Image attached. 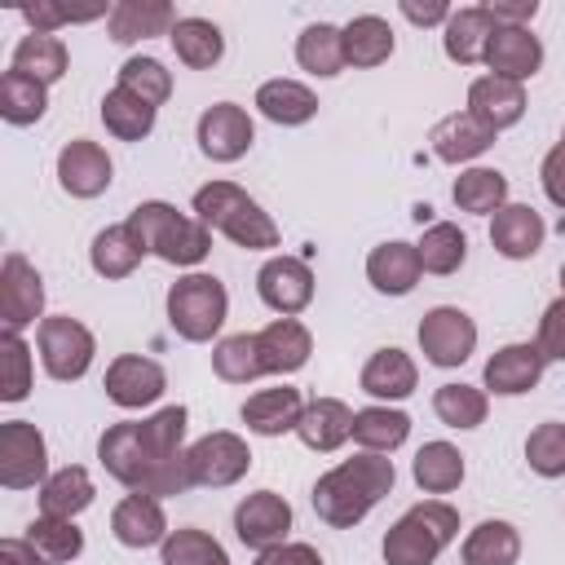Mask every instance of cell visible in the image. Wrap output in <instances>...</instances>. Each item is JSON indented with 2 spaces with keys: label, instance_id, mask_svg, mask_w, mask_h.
Here are the masks:
<instances>
[{
  "label": "cell",
  "instance_id": "16",
  "mask_svg": "<svg viewBox=\"0 0 565 565\" xmlns=\"http://www.w3.org/2000/svg\"><path fill=\"white\" fill-rule=\"evenodd\" d=\"M110 154L97 146V141H66L62 154H57V185L71 194V199H97L106 185H110Z\"/></svg>",
  "mask_w": 565,
  "mask_h": 565
},
{
  "label": "cell",
  "instance_id": "44",
  "mask_svg": "<svg viewBox=\"0 0 565 565\" xmlns=\"http://www.w3.org/2000/svg\"><path fill=\"white\" fill-rule=\"evenodd\" d=\"M44 110H49V88L40 79L4 71V79H0V115H4V124L26 128V124L44 119Z\"/></svg>",
  "mask_w": 565,
  "mask_h": 565
},
{
  "label": "cell",
  "instance_id": "40",
  "mask_svg": "<svg viewBox=\"0 0 565 565\" xmlns=\"http://www.w3.org/2000/svg\"><path fill=\"white\" fill-rule=\"evenodd\" d=\"M415 252H419L424 274L446 278V274H455V269L463 265V256H468V234H463L459 225H450V221H433V225L424 230V238L415 243Z\"/></svg>",
  "mask_w": 565,
  "mask_h": 565
},
{
  "label": "cell",
  "instance_id": "53",
  "mask_svg": "<svg viewBox=\"0 0 565 565\" xmlns=\"http://www.w3.org/2000/svg\"><path fill=\"white\" fill-rule=\"evenodd\" d=\"M486 13L494 18V26H530V18L539 13V0H490Z\"/></svg>",
  "mask_w": 565,
  "mask_h": 565
},
{
  "label": "cell",
  "instance_id": "25",
  "mask_svg": "<svg viewBox=\"0 0 565 565\" xmlns=\"http://www.w3.org/2000/svg\"><path fill=\"white\" fill-rule=\"evenodd\" d=\"M468 110L481 124H490L494 132L512 128L525 115V88L512 84V79H499V75H481V79L468 84Z\"/></svg>",
  "mask_w": 565,
  "mask_h": 565
},
{
  "label": "cell",
  "instance_id": "28",
  "mask_svg": "<svg viewBox=\"0 0 565 565\" xmlns=\"http://www.w3.org/2000/svg\"><path fill=\"white\" fill-rule=\"evenodd\" d=\"M353 415L358 411H349L340 397H313L309 406H305V415H300V424H296V437L309 446V450H335V446H344L349 437H353Z\"/></svg>",
  "mask_w": 565,
  "mask_h": 565
},
{
  "label": "cell",
  "instance_id": "3",
  "mask_svg": "<svg viewBox=\"0 0 565 565\" xmlns=\"http://www.w3.org/2000/svg\"><path fill=\"white\" fill-rule=\"evenodd\" d=\"M194 216L207 230H221L230 243L247 247V252H269L278 247V225L274 216L234 181H207L194 190Z\"/></svg>",
  "mask_w": 565,
  "mask_h": 565
},
{
  "label": "cell",
  "instance_id": "33",
  "mask_svg": "<svg viewBox=\"0 0 565 565\" xmlns=\"http://www.w3.org/2000/svg\"><path fill=\"white\" fill-rule=\"evenodd\" d=\"M411 437V415L397 406H366L353 415V441L371 455H388Z\"/></svg>",
  "mask_w": 565,
  "mask_h": 565
},
{
  "label": "cell",
  "instance_id": "39",
  "mask_svg": "<svg viewBox=\"0 0 565 565\" xmlns=\"http://www.w3.org/2000/svg\"><path fill=\"white\" fill-rule=\"evenodd\" d=\"M340 31H344V62L349 66H380L393 57V26L384 18L362 13Z\"/></svg>",
  "mask_w": 565,
  "mask_h": 565
},
{
  "label": "cell",
  "instance_id": "29",
  "mask_svg": "<svg viewBox=\"0 0 565 565\" xmlns=\"http://www.w3.org/2000/svg\"><path fill=\"white\" fill-rule=\"evenodd\" d=\"M494 35V18L486 13V4H468V9H455L450 22H446V57L459 62V66H472V62H486V44Z\"/></svg>",
  "mask_w": 565,
  "mask_h": 565
},
{
  "label": "cell",
  "instance_id": "49",
  "mask_svg": "<svg viewBox=\"0 0 565 565\" xmlns=\"http://www.w3.org/2000/svg\"><path fill=\"white\" fill-rule=\"evenodd\" d=\"M31 393V349L18 331H0V402H22Z\"/></svg>",
  "mask_w": 565,
  "mask_h": 565
},
{
  "label": "cell",
  "instance_id": "4",
  "mask_svg": "<svg viewBox=\"0 0 565 565\" xmlns=\"http://www.w3.org/2000/svg\"><path fill=\"white\" fill-rule=\"evenodd\" d=\"M128 230L137 234V243L168 260V265H199L207 252H212V230L199 221V216H181L172 203L163 199H150V203H137L128 212Z\"/></svg>",
  "mask_w": 565,
  "mask_h": 565
},
{
  "label": "cell",
  "instance_id": "27",
  "mask_svg": "<svg viewBox=\"0 0 565 565\" xmlns=\"http://www.w3.org/2000/svg\"><path fill=\"white\" fill-rule=\"evenodd\" d=\"M300 415H305V402H300V393L287 388V384H282V388H260V393H252V397L243 402V424H247L252 433H260V437L296 433Z\"/></svg>",
  "mask_w": 565,
  "mask_h": 565
},
{
  "label": "cell",
  "instance_id": "19",
  "mask_svg": "<svg viewBox=\"0 0 565 565\" xmlns=\"http://www.w3.org/2000/svg\"><path fill=\"white\" fill-rule=\"evenodd\" d=\"M110 534H115L124 547H154V543H163L172 530H168L163 503H159L154 494L132 490L128 499L115 503V512H110Z\"/></svg>",
  "mask_w": 565,
  "mask_h": 565
},
{
  "label": "cell",
  "instance_id": "42",
  "mask_svg": "<svg viewBox=\"0 0 565 565\" xmlns=\"http://www.w3.org/2000/svg\"><path fill=\"white\" fill-rule=\"evenodd\" d=\"M102 124H106V132H115L119 141H141V137H150V128H154V106H146L141 97H132V93H124L119 84L102 97Z\"/></svg>",
  "mask_w": 565,
  "mask_h": 565
},
{
  "label": "cell",
  "instance_id": "52",
  "mask_svg": "<svg viewBox=\"0 0 565 565\" xmlns=\"http://www.w3.org/2000/svg\"><path fill=\"white\" fill-rule=\"evenodd\" d=\"M534 344L543 349L547 362H552V358L565 362V296L543 309V318H539V340H534Z\"/></svg>",
  "mask_w": 565,
  "mask_h": 565
},
{
  "label": "cell",
  "instance_id": "47",
  "mask_svg": "<svg viewBox=\"0 0 565 565\" xmlns=\"http://www.w3.org/2000/svg\"><path fill=\"white\" fill-rule=\"evenodd\" d=\"M119 88L159 110V106L172 97V71H163L159 57H128V62L119 66Z\"/></svg>",
  "mask_w": 565,
  "mask_h": 565
},
{
  "label": "cell",
  "instance_id": "6",
  "mask_svg": "<svg viewBox=\"0 0 565 565\" xmlns=\"http://www.w3.org/2000/svg\"><path fill=\"white\" fill-rule=\"evenodd\" d=\"M225 313H230V296L216 274H185L168 287V322L190 344L212 340L225 327Z\"/></svg>",
  "mask_w": 565,
  "mask_h": 565
},
{
  "label": "cell",
  "instance_id": "51",
  "mask_svg": "<svg viewBox=\"0 0 565 565\" xmlns=\"http://www.w3.org/2000/svg\"><path fill=\"white\" fill-rule=\"evenodd\" d=\"M102 13H110L106 4H97V9H62V4H26L22 9V18L31 22V31H40V35H53L57 26H66V22H93V18H102Z\"/></svg>",
  "mask_w": 565,
  "mask_h": 565
},
{
  "label": "cell",
  "instance_id": "38",
  "mask_svg": "<svg viewBox=\"0 0 565 565\" xmlns=\"http://www.w3.org/2000/svg\"><path fill=\"white\" fill-rule=\"evenodd\" d=\"M411 472H415V486L424 494H450L463 481V455L450 441H424Z\"/></svg>",
  "mask_w": 565,
  "mask_h": 565
},
{
  "label": "cell",
  "instance_id": "7",
  "mask_svg": "<svg viewBox=\"0 0 565 565\" xmlns=\"http://www.w3.org/2000/svg\"><path fill=\"white\" fill-rule=\"evenodd\" d=\"M35 340H40V362H44V371H49L53 380H62V384H66V380H79V375L93 366V353H97L93 331H88L79 318H71V313L40 318Z\"/></svg>",
  "mask_w": 565,
  "mask_h": 565
},
{
  "label": "cell",
  "instance_id": "24",
  "mask_svg": "<svg viewBox=\"0 0 565 565\" xmlns=\"http://www.w3.org/2000/svg\"><path fill=\"white\" fill-rule=\"evenodd\" d=\"M419 274H424V265H419L415 243L393 238V243L371 247V256H366V278H371V287L384 291V296H406V291H415Z\"/></svg>",
  "mask_w": 565,
  "mask_h": 565
},
{
  "label": "cell",
  "instance_id": "5",
  "mask_svg": "<svg viewBox=\"0 0 565 565\" xmlns=\"http://www.w3.org/2000/svg\"><path fill=\"white\" fill-rule=\"evenodd\" d=\"M459 534V512L441 499L415 503L384 534V565H433L446 543Z\"/></svg>",
  "mask_w": 565,
  "mask_h": 565
},
{
  "label": "cell",
  "instance_id": "8",
  "mask_svg": "<svg viewBox=\"0 0 565 565\" xmlns=\"http://www.w3.org/2000/svg\"><path fill=\"white\" fill-rule=\"evenodd\" d=\"M49 481V446L44 433L31 419H4L0 424V486L26 490Z\"/></svg>",
  "mask_w": 565,
  "mask_h": 565
},
{
  "label": "cell",
  "instance_id": "23",
  "mask_svg": "<svg viewBox=\"0 0 565 565\" xmlns=\"http://www.w3.org/2000/svg\"><path fill=\"white\" fill-rule=\"evenodd\" d=\"M256 344H260L265 375H291V371H300V366L309 362V353H313V335H309V327L296 322V318H274V322L256 335Z\"/></svg>",
  "mask_w": 565,
  "mask_h": 565
},
{
  "label": "cell",
  "instance_id": "30",
  "mask_svg": "<svg viewBox=\"0 0 565 565\" xmlns=\"http://www.w3.org/2000/svg\"><path fill=\"white\" fill-rule=\"evenodd\" d=\"M256 110L269 119V124H282V128H296V124H309L318 115V97L313 88H305L300 79H265L256 88Z\"/></svg>",
  "mask_w": 565,
  "mask_h": 565
},
{
  "label": "cell",
  "instance_id": "50",
  "mask_svg": "<svg viewBox=\"0 0 565 565\" xmlns=\"http://www.w3.org/2000/svg\"><path fill=\"white\" fill-rule=\"evenodd\" d=\"M525 459L539 477H565V424L547 419L525 437Z\"/></svg>",
  "mask_w": 565,
  "mask_h": 565
},
{
  "label": "cell",
  "instance_id": "20",
  "mask_svg": "<svg viewBox=\"0 0 565 565\" xmlns=\"http://www.w3.org/2000/svg\"><path fill=\"white\" fill-rule=\"evenodd\" d=\"M428 141H433V154L441 163H468V159H477V154H486L494 146V128L481 124L472 110H455V115L433 124Z\"/></svg>",
  "mask_w": 565,
  "mask_h": 565
},
{
  "label": "cell",
  "instance_id": "14",
  "mask_svg": "<svg viewBox=\"0 0 565 565\" xmlns=\"http://www.w3.org/2000/svg\"><path fill=\"white\" fill-rule=\"evenodd\" d=\"M287 530H291V503L274 490H256L234 508V534L243 547L269 552L287 539Z\"/></svg>",
  "mask_w": 565,
  "mask_h": 565
},
{
  "label": "cell",
  "instance_id": "21",
  "mask_svg": "<svg viewBox=\"0 0 565 565\" xmlns=\"http://www.w3.org/2000/svg\"><path fill=\"white\" fill-rule=\"evenodd\" d=\"M543 238H547V225L530 203H503L490 221V243L508 260H530L543 247Z\"/></svg>",
  "mask_w": 565,
  "mask_h": 565
},
{
  "label": "cell",
  "instance_id": "13",
  "mask_svg": "<svg viewBox=\"0 0 565 565\" xmlns=\"http://www.w3.org/2000/svg\"><path fill=\"white\" fill-rule=\"evenodd\" d=\"M256 291L274 313L296 318L313 300V269L300 256H269L256 274Z\"/></svg>",
  "mask_w": 565,
  "mask_h": 565
},
{
  "label": "cell",
  "instance_id": "59",
  "mask_svg": "<svg viewBox=\"0 0 565 565\" xmlns=\"http://www.w3.org/2000/svg\"><path fill=\"white\" fill-rule=\"evenodd\" d=\"M561 141H565V137H561Z\"/></svg>",
  "mask_w": 565,
  "mask_h": 565
},
{
  "label": "cell",
  "instance_id": "10",
  "mask_svg": "<svg viewBox=\"0 0 565 565\" xmlns=\"http://www.w3.org/2000/svg\"><path fill=\"white\" fill-rule=\"evenodd\" d=\"M419 349L433 366H463L477 349V322L455 305H437L419 322Z\"/></svg>",
  "mask_w": 565,
  "mask_h": 565
},
{
  "label": "cell",
  "instance_id": "18",
  "mask_svg": "<svg viewBox=\"0 0 565 565\" xmlns=\"http://www.w3.org/2000/svg\"><path fill=\"white\" fill-rule=\"evenodd\" d=\"M486 66H490V75L521 84L543 66V44L530 26H494V35L486 44Z\"/></svg>",
  "mask_w": 565,
  "mask_h": 565
},
{
  "label": "cell",
  "instance_id": "58",
  "mask_svg": "<svg viewBox=\"0 0 565 565\" xmlns=\"http://www.w3.org/2000/svg\"><path fill=\"white\" fill-rule=\"evenodd\" d=\"M561 287H565V265H561ZM561 296H565V291H561Z\"/></svg>",
  "mask_w": 565,
  "mask_h": 565
},
{
  "label": "cell",
  "instance_id": "17",
  "mask_svg": "<svg viewBox=\"0 0 565 565\" xmlns=\"http://www.w3.org/2000/svg\"><path fill=\"white\" fill-rule=\"evenodd\" d=\"M543 349L530 344V340H516V344H503L490 362H486V388L499 393V397H521L530 393L539 380H543Z\"/></svg>",
  "mask_w": 565,
  "mask_h": 565
},
{
  "label": "cell",
  "instance_id": "1",
  "mask_svg": "<svg viewBox=\"0 0 565 565\" xmlns=\"http://www.w3.org/2000/svg\"><path fill=\"white\" fill-rule=\"evenodd\" d=\"M181 441H185V406H163L150 419L110 424L97 441V459L128 490H141L154 499L185 494L190 468H185Z\"/></svg>",
  "mask_w": 565,
  "mask_h": 565
},
{
  "label": "cell",
  "instance_id": "2",
  "mask_svg": "<svg viewBox=\"0 0 565 565\" xmlns=\"http://www.w3.org/2000/svg\"><path fill=\"white\" fill-rule=\"evenodd\" d=\"M393 481H397L393 459L362 450V455H353V459H344V463H335L331 472L318 477V486H313V512L331 530H353L393 490Z\"/></svg>",
  "mask_w": 565,
  "mask_h": 565
},
{
  "label": "cell",
  "instance_id": "43",
  "mask_svg": "<svg viewBox=\"0 0 565 565\" xmlns=\"http://www.w3.org/2000/svg\"><path fill=\"white\" fill-rule=\"evenodd\" d=\"M212 371H216L225 384H252V380H260V375H265V362H260L256 335L238 331V335L216 340V349H212Z\"/></svg>",
  "mask_w": 565,
  "mask_h": 565
},
{
  "label": "cell",
  "instance_id": "48",
  "mask_svg": "<svg viewBox=\"0 0 565 565\" xmlns=\"http://www.w3.org/2000/svg\"><path fill=\"white\" fill-rule=\"evenodd\" d=\"M486 406H490L486 393L472 388V384H441L433 393V411H437V419L446 428H477V424H486Z\"/></svg>",
  "mask_w": 565,
  "mask_h": 565
},
{
  "label": "cell",
  "instance_id": "35",
  "mask_svg": "<svg viewBox=\"0 0 565 565\" xmlns=\"http://www.w3.org/2000/svg\"><path fill=\"white\" fill-rule=\"evenodd\" d=\"M296 62H300L309 75H322V79L340 75V71L349 66V62H344V31L331 26V22L305 26L300 40H296Z\"/></svg>",
  "mask_w": 565,
  "mask_h": 565
},
{
  "label": "cell",
  "instance_id": "54",
  "mask_svg": "<svg viewBox=\"0 0 565 565\" xmlns=\"http://www.w3.org/2000/svg\"><path fill=\"white\" fill-rule=\"evenodd\" d=\"M256 565H322V556H318V547H309V543H278V547L260 552Z\"/></svg>",
  "mask_w": 565,
  "mask_h": 565
},
{
  "label": "cell",
  "instance_id": "31",
  "mask_svg": "<svg viewBox=\"0 0 565 565\" xmlns=\"http://www.w3.org/2000/svg\"><path fill=\"white\" fill-rule=\"evenodd\" d=\"M93 477H88V468H79V463H66V468H57L44 486H40V512L44 516H62V521H75L88 503H93Z\"/></svg>",
  "mask_w": 565,
  "mask_h": 565
},
{
  "label": "cell",
  "instance_id": "55",
  "mask_svg": "<svg viewBox=\"0 0 565 565\" xmlns=\"http://www.w3.org/2000/svg\"><path fill=\"white\" fill-rule=\"evenodd\" d=\"M543 190H547V199L565 212V141L552 146L547 159H543Z\"/></svg>",
  "mask_w": 565,
  "mask_h": 565
},
{
  "label": "cell",
  "instance_id": "36",
  "mask_svg": "<svg viewBox=\"0 0 565 565\" xmlns=\"http://www.w3.org/2000/svg\"><path fill=\"white\" fill-rule=\"evenodd\" d=\"M455 207L459 212H477V216H494L508 203V177L499 168H463L450 185Z\"/></svg>",
  "mask_w": 565,
  "mask_h": 565
},
{
  "label": "cell",
  "instance_id": "11",
  "mask_svg": "<svg viewBox=\"0 0 565 565\" xmlns=\"http://www.w3.org/2000/svg\"><path fill=\"white\" fill-rule=\"evenodd\" d=\"M256 141V128H252V115L234 102H216L199 115V150L212 159V163H234L252 150Z\"/></svg>",
  "mask_w": 565,
  "mask_h": 565
},
{
  "label": "cell",
  "instance_id": "45",
  "mask_svg": "<svg viewBox=\"0 0 565 565\" xmlns=\"http://www.w3.org/2000/svg\"><path fill=\"white\" fill-rule=\"evenodd\" d=\"M26 539L35 543V552H40L49 565H66V561H75V556L84 552V530H79L75 521H62V516H44V512L31 521Z\"/></svg>",
  "mask_w": 565,
  "mask_h": 565
},
{
  "label": "cell",
  "instance_id": "41",
  "mask_svg": "<svg viewBox=\"0 0 565 565\" xmlns=\"http://www.w3.org/2000/svg\"><path fill=\"white\" fill-rule=\"evenodd\" d=\"M521 556V534L508 521H481L463 539V565H516Z\"/></svg>",
  "mask_w": 565,
  "mask_h": 565
},
{
  "label": "cell",
  "instance_id": "15",
  "mask_svg": "<svg viewBox=\"0 0 565 565\" xmlns=\"http://www.w3.org/2000/svg\"><path fill=\"white\" fill-rule=\"evenodd\" d=\"M168 388V375L154 358H141V353H119L110 366H106V397L124 411H141L150 402H159Z\"/></svg>",
  "mask_w": 565,
  "mask_h": 565
},
{
  "label": "cell",
  "instance_id": "57",
  "mask_svg": "<svg viewBox=\"0 0 565 565\" xmlns=\"http://www.w3.org/2000/svg\"><path fill=\"white\" fill-rule=\"evenodd\" d=\"M0 565H49L31 539H4L0 543Z\"/></svg>",
  "mask_w": 565,
  "mask_h": 565
},
{
  "label": "cell",
  "instance_id": "56",
  "mask_svg": "<svg viewBox=\"0 0 565 565\" xmlns=\"http://www.w3.org/2000/svg\"><path fill=\"white\" fill-rule=\"evenodd\" d=\"M402 9V18L406 22H415V26H433V22H450V4H441V0H433V4H415V0H402L397 4Z\"/></svg>",
  "mask_w": 565,
  "mask_h": 565
},
{
  "label": "cell",
  "instance_id": "22",
  "mask_svg": "<svg viewBox=\"0 0 565 565\" xmlns=\"http://www.w3.org/2000/svg\"><path fill=\"white\" fill-rule=\"evenodd\" d=\"M106 26H110L115 44H137L150 35H172L177 9L168 0H119V4H110Z\"/></svg>",
  "mask_w": 565,
  "mask_h": 565
},
{
  "label": "cell",
  "instance_id": "12",
  "mask_svg": "<svg viewBox=\"0 0 565 565\" xmlns=\"http://www.w3.org/2000/svg\"><path fill=\"white\" fill-rule=\"evenodd\" d=\"M44 313V282L22 252H9L0 265V318L4 331H22Z\"/></svg>",
  "mask_w": 565,
  "mask_h": 565
},
{
  "label": "cell",
  "instance_id": "37",
  "mask_svg": "<svg viewBox=\"0 0 565 565\" xmlns=\"http://www.w3.org/2000/svg\"><path fill=\"white\" fill-rule=\"evenodd\" d=\"M141 256H146V247L137 243V234L128 230V221L124 225H106L93 238V247H88V260H93V269L102 278H128L141 265Z\"/></svg>",
  "mask_w": 565,
  "mask_h": 565
},
{
  "label": "cell",
  "instance_id": "26",
  "mask_svg": "<svg viewBox=\"0 0 565 565\" xmlns=\"http://www.w3.org/2000/svg\"><path fill=\"white\" fill-rule=\"evenodd\" d=\"M415 384H419V371H415L411 353H402L393 344L375 349L366 358V366H362V393H371L380 402H402V397L415 393Z\"/></svg>",
  "mask_w": 565,
  "mask_h": 565
},
{
  "label": "cell",
  "instance_id": "9",
  "mask_svg": "<svg viewBox=\"0 0 565 565\" xmlns=\"http://www.w3.org/2000/svg\"><path fill=\"white\" fill-rule=\"evenodd\" d=\"M185 468H190V486H234L247 468H252V450L238 433H207L185 450Z\"/></svg>",
  "mask_w": 565,
  "mask_h": 565
},
{
  "label": "cell",
  "instance_id": "46",
  "mask_svg": "<svg viewBox=\"0 0 565 565\" xmlns=\"http://www.w3.org/2000/svg\"><path fill=\"white\" fill-rule=\"evenodd\" d=\"M159 561H163V565H230L225 547H221L207 530H194V525L172 530V534L159 543Z\"/></svg>",
  "mask_w": 565,
  "mask_h": 565
},
{
  "label": "cell",
  "instance_id": "32",
  "mask_svg": "<svg viewBox=\"0 0 565 565\" xmlns=\"http://www.w3.org/2000/svg\"><path fill=\"white\" fill-rule=\"evenodd\" d=\"M66 62H71V53H66V44H62L57 35L31 31V35L18 40V49H13V57H9V71L26 75V79H40V84L49 88L53 79L66 75Z\"/></svg>",
  "mask_w": 565,
  "mask_h": 565
},
{
  "label": "cell",
  "instance_id": "34",
  "mask_svg": "<svg viewBox=\"0 0 565 565\" xmlns=\"http://www.w3.org/2000/svg\"><path fill=\"white\" fill-rule=\"evenodd\" d=\"M168 40H172L177 57H181L190 71H207V66H216L221 53H225V35H221V26L207 22V18H177V26H172Z\"/></svg>",
  "mask_w": 565,
  "mask_h": 565
}]
</instances>
